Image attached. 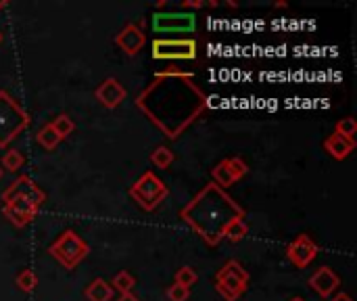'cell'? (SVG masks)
<instances>
[{
	"label": "cell",
	"instance_id": "cell-33",
	"mask_svg": "<svg viewBox=\"0 0 357 301\" xmlns=\"http://www.w3.org/2000/svg\"><path fill=\"white\" fill-rule=\"evenodd\" d=\"M9 7V0H5V3H0V9H7Z\"/></svg>",
	"mask_w": 357,
	"mask_h": 301
},
{
	"label": "cell",
	"instance_id": "cell-16",
	"mask_svg": "<svg viewBox=\"0 0 357 301\" xmlns=\"http://www.w3.org/2000/svg\"><path fill=\"white\" fill-rule=\"evenodd\" d=\"M113 289H111V285L105 280V278H94L88 287H86V291H84V297L88 299V301H111L113 299Z\"/></svg>",
	"mask_w": 357,
	"mask_h": 301
},
{
	"label": "cell",
	"instance_id": "cell-6",
	"mask_svg": "<svg viewBox=\"0 0 357 301\" xmlns=\"http://www.w3.org/2000/svg\"><path fill=\"white\" fill-rule=\"evenodd\" d=\"M170 194L168 186L163 184L161 178H157L155 172H144L132 186H130V197L144 212L157 210V205Z\"/></svg>",
	"mask_w": 357,
	"mask_h": 301
},
{
	"label": "cell",
	"instance_id": "cell-5",
	"mask_svg": "<svg viewBox=\"0 0 357 301\" xmlns=\"http://www.w3.org/2000/svg\"><path fill=\"white\" fill-rule=\"evenodd\" d=\"M249 272L244 270V266L236 260L226 262L218 272H216V291L220 293V297H224V301H236L240 299L246 289H249Z\"/></svg>",
	"mask_w": 357,
	"mask_h": 301
},
{
	"label": "cell",
	"instance_id": "cell-12",
	"mask_svg": "<svg viewBox=\"0 0 357 301\" xmlns=\"http://www.w3.org/2000/svg\"><path fill=\"white\" fill-rule=\"evenodd\" d=\"M94 96H96V100L103 107L115 109V107H119L124 100H126L128 92H126L124 84L117 78H107V80L100 82V86L94 90Z\"/></svg>",
	"mask_w": 357,
	"mask_h": 301
},
{
	"label": "cell",
	"instance_id": "cell-29",
	"mask_svg": "<svg viewBox=\"0 0 357 301\" xmlns=\"http://www.w3.org/2000/svg\"><path fill=\"white\" fill-rule=\"evenodd\" d=\"M218 7V3H198V0H184V3H182V9L188 13L190 9H203V7Z\"/></svg>",
	"mask_w": 357,
	"mask_h": 301
},
{
	"label": "cell",
	"instance_id": "cell-18",
	"mask_svg": "<svg viewBox=\"0 0 357 301\" xmlns=\"http://www.w3.org/2000/svg\"><path fill=\"white\" fill-rule=\"evenodd\" d=\"M174 159H176V155H174V150L170 146H157L150 153V164L155 168H159V170H170Z\"/></svg>",
	"mask_w": 357,
	"mask_h": 301
},
{
	"label": "cell",
	"instance_id": "cell-34",
	"mask_svg": "<svg viewBox=\"0 0 357 301\" xmlns=\"http://www.w3.org/2000/svg\"><path fill=\"white\" fill-rule=\"evenodd\" d=\"M3 172H5V170H3V168H0V178H3Z\"/></svg>",
	"mask_w": 357,
	"mask_h": 301
},
{
	"label": "cell",
	"instance_id": "cell-32",
	"mask_svg": "<svg viewBox=\"0 0 357 301\" xmlns=\"http://www.w3.org/2000/svg\"><path fill=\"white\" fill-rule=\"evenodd\" d=\"M288 301H308V299H305V297H301V295H297V297H290Z\"/></svg>",
	"mask_w": 357,
	"mask_h": 301
},
{
	"label": "cell",
	"instance_id": "cell-15",
	"mask_svg": "<svg viewBox=\"0 0 357 301\" xmlns=\"http://www.w3.org/2000/svg\"><path fill=\"white\" fill-rule=\"evenodd\" d=\"M324 148L328 150V155L334 157L336 161H343L347 159L351 153H353V148H355V140H349V138H343L338 134H330L326 140H324Z\"/></svg>",
	"mask_w": 357,
	"mask_h": 301
},
{
	"label": "cell",
	"instance_id": "cell-2",
	"mask_svg": "<svg viewBox=\"0 0 357 301\" xmlns=\"http://www.w3.org/2000/svg\"><path fill=\"white\" fill-rule=\"evenodd\" d=\"M180 218L209 247H216L224 238V228L232 220H244L246 214L224 188L209 182L180 210Z\"/></svg>",
	"mask_w": 357,
	"mask_h": 301
},
{
	"label": "cell",
	"instance_id": "cell-21",
	"mask_svg": "<svg viewBox=\"0 0 357 301\" xmlns=\"http://www.w3.org/2000/svg\"><path fill=\"white\" fill-rule=\"evenodd\" d=\"M109 285L113 291H119V295H124V293H132V289L136 287V278L128 270H122L113 276V280Z\"/></svg>",
	"mask_w": 357,
	"mask_h": 301
},
{
	"label": "cell",
	"instance_id": "cell-19",
	"mask_svg": "<svg viewBox=\"0 0 357 301\" xmlns=\"http://www.w3.org/2000/svg\"><path fill=\"white\" fill-rule=\"evenodd\" d=\"M25 164V157L19 148H9L7 153L0 159V168L7 170V172H19Z\"/></svg>",
	"mask_w": 357,
	"mask_h": 301
},
{
	"label": "cell",
	"instance_id": "cell-17",
	"mask_svg": "<svg viewBox=\"0 0 357 301\" xmlns=\"http://www.w3.org/2000/svg\"><path fill=\"white\" fill-rule=\"evenodd\" d=\"M36 140H38V144H40L44 150H55V148L61 144V138L57 136V132L53 130V126H50V124H44V126L38 130Z\"/></svg>",
	"mask_w": 357,
	"mask_h": 301
},
{
	"label": "cell",
	"instance_id": "cell-8",
	"mask_svg": "<svg viewBox=\"0 0 357 301\" xmlns=\"http://www.w3.org/2000/svg\"><path fill=\"white\" fill-rule=\"evenodd\" d=\"M152 32L157 34H192L196 30V15L190 11L182 13H155L150 17Z\"/></svg>",
	"mask_w": 357,
	"mask_h": 301
},
{
	"label": "cell",
	"instance_id": "cell-4",
	"mask_svg": "<svg viewBox=\"0 0 357 301\" xmlns=\"http://www.w3.org/2000/svg\"><path fill=\"white\" fill-rule=\"evenodd\" d=\"M48 254L65 270H73L88 258L90 247L76 230H63L59 234V238L48 247Z\"/></svg>",
	"mask_w": 357,
	"mask_h": 301
},
{
	"label": "cell",
	"instance_id": "cell-7",
	"mask_svg": "<svg viewBox=\"0 0 357 301\" xmlns=\"http://www.w3.org/2000/svg\"><path fill=\"white\" fill-rule=\"evenodd\" d=\"M150 48L152 59L157 61H192L198 55L194 38H155Z\"/></svg>",
	"mask_w": 357,
	"mask_h": 301
},
{
	"label": "cell",
	"instance_id": "cell-24",
	"mask_svg": "<svg viewBox=\"0 0 357 301\" xmlns=\"http://www.w3.org/2000/svg\"><path fill=\"white\" fill-rule=\"evenodd\" d=\"M17 287H19V291H23V293H34V289H36V285H38V276H36V272L32 270V268H25V270H21L19 274H17Z\"/></svg>",
	"mask_w": 357,
	"mask_h": 301
},
{
	"label": "cell",
	"instance_id": "cell-28",
	"mask_svg": "<svg viewBox=\"0 0 357 301\" xmlns=\"http://www.w3.org/2000/svg\"><path fill=\"white\" fill-rule=\"evenodd\" d=\"M188 297H190V289H186V287H182V285H170V289H168V299L170 301H188Z\"/></svg>",
	"mask_w": 357,
	"mask_h": 301
},
{
	"label": "cell",
	"instance_id": "cell-20",
	"mask_svg": "<svg viewBox=\"0 0 357 301\" xmlns=\"http://www.w3.org/2000/svg\"><path fill=\"white\" fill-rule=\"evenodd\" d=\"M50 126H53V130L57 132V136L61 138V140H65V138H69L73 132H76V122L67 115V113H61V115H57L53 122H50Z\"/></svg>",
	"mask_w": 357,
	"mask_h": 301
},
{
	"label": "cell",
	"instance_id": "cell-23",
	"mask_svg": "<svg viewBox=\"0 0 357 301\" xmlns=\"http://www.w3.org/2000/svg\"><path fill=\"white\" fill-rule=\"evenodd\" d=\"M211 178H214V184H218L220 188H230L232 184H234V178L230 176V172H228V166H226V159L224 161H220L214 170H211Z\"/></svg>",
	"mask_w": 357,
	"mask_h": 301
},
{
	"label": "cell",
	"instance_id": "cell-9",
	"mask_svg": "<svg viewBox=\"0 0 357 301\" xmlns=\"http://www.w3.org/2000/svg\"><path fill=\"white\" fill-rule=\"evenodd\" d=\"M318 251H320V247H318V243L312 236L297 234L292 238V243L288 245V249H286V258H288V262L295 268L303 270V268H308L316 260Z\"/></svg>",
	"mask_w": 357,
	"mask_h": 301
},
{
	"label": "cell",
	"instance_id": "cell-27",
	"mask_svg": "<svg viewBox=\"0 0 357 301\" xmlns=\"http://www.w3.org/2000/svg\"><path fill=\"white\" fill-rule=\"evenodd\" d=\"M198 282V274L190 268V266H182L178 272H176V285H182L186 289H190L192 285Z\"/></svg>",
	"mask_w": 357,
	"mask_h": 301
},
{
	"label": "cell",
	"instance_id": "cell-22",
	"mask_svg": "<svg viewBox=\"0 0 357 301\" xmlns=\"http://www.w3.org/2000/svg\"><path fill=\"white\" fill-rule=\"evenodd\" d=\"M246 234H249V226H246L244 220H232V222L224 228V238H228V241H232V243L242 241Z\"/></svg>",
	"mask_w": 357,
	"mask_h": 301
},
{
	"label": "cell",
	"instance_id": "cell-10",
	"mask_svg": "<svg viewBox=\"0 0 357 301\" xmlns=\"http://www.w3.org/2000/svg\"><path fill=\"white\" fill-rule=\"evenodd\" d=\"M38 212H40V205L34 203V201H27V199H9V201H3V214L17 228H23V226L32 224L36 220Z\"/></svg>",
	"mask_w": 357,
	"mask_h": 301
},
{
	"label": "cell",
	"instance_id": "cell-25",
	"mask_svg": "<svg viewBox=\"0 0 357 301\" xmlns=\"http://www.w3.org/2000/svg\"><path fill=\"white\" fill-rule=\"evenodd\" d=\"M334 134L343 136V138H349V140H355V134H357V122L353 118H343L336 122L334 126Z\"/></svg>",
	"mask_w": 357,
	"mask_h": 301
},
{
	"label": "cell",
	"instance_id": "cell-35",
	"mask_svg": "<svg viewBox=\"0 0 357 301\" xmlns=\"http://www.w3.org/2000/svg\"><path fill=\"white\" fill-rule=\"evenodd\" d=\"M0 42H3V34H0Z\"/></svg>",
	"mask_w": 357,
	"mask_h": 301
},
{
	"label": "cell",
	"instance_id": "cell-13",
	"mask_svg": "<svg viewBox=\"0 0 357 301\" xmlns=\"http://www.w3.org/2000/svg\"><path fill=\"white\" fill-rule=\"evenodd\" d=\"M115 44L124 50L128 57H136L140 50H142V46L146 44V34L136 23H128L115 36Z\"/></svg>",
	"mask_w": 357,
	"mask_h": 301
},
{
	"label": "cell",
	"instance_id": "cell-3",
	"mask_svg": "<svg viewBox=\"0 0 357 301\" xmlns=\"http://www.w3.org/2000/svg\"><path fill=\"white\" fill-rule=\"evenodd\" d=\"M32 124L30 113L19 105V100L0 90V148H7L19 134H23Z\"/></svg>",
	"mask_w": 357,
	"mask_h": 301
},
{
	"label": "cell",
	"instance_id": "cell-31",
	"mask_svg": "<svg viewBox=\"0 0 357 301\" xmlns=\"http://www.w3.org/2000/svg\"><path fill=\"white\" fill-rule=\"evenodd\" d=\"M330 301H353V299H351V295H347V293H338V295H336L334 299H330Z\"/></svg>",
	"mask_w": 357,
	"mask_h": 301
},
{
	"label": "cell",
	"instance_id": "cell-14",
	"mask_svg": "<svg viewBox=\"0 0 357 301\" xmlns=\"http://www.w3.org/2000/svg\"><path fill=\"white\" fill-rule=\"evenodd\" d=\"M338 285H341V278L336 276V272H334L330 266H322V268H318V270L310 276V287H312L322 299L332 297V293L338 289Z\"/></svg>",
	"mask_w": 357,
	"mask_h": 301
},
{
	"label": "cell",
	"instance_id": "cell-11",
	"mask_svg": "<svg viewBox=\"0 0 357 301\" xmlns=\"http://www.w3.org/2000/svg\"><path fill=\"white\" fill-rule=\"evenodd\" d=\"M9 199H27L42 208L46 201V192L27 174H23V176H17V180L3 192V201H9Z\"/></svg>",
	"mask_w": 357,
	"mask_h": 301
},
{
	"label": "cell",
	"instance_id": "cell-30",
	"mask_svg": "<svg viewBox=\"0 0 357 301\" xmlns=\"http://www.w3.org/2000/svg\"><path fill=\"white\" fill-rule=\"evenodd\" d=\"M117 301H140L134 293H124V295H119V299Z\"/></svg>",
	"mask_w": 357,
	"mask_h": 301
},
{
	"label": "cell",
	"instance_id": "cell-1",
	"mask_svg": "<svg viewBox=\"0 0 357 301\" xmlns=\"http://www.w3.org/2000/svg\"><path fill=\"white\" fill-rule=\"evenodd\" d=\"M136 107L161 134L176 140L207 109V94L192 74L161 71L136 96Z\"/></svg>",
	"mask_w": 357,
	"mask_h": 301
},
{
	"label": "cell",
	"instance_id": "cell-26",
	"mask_svg": "<svg viewBox=\"0 0 357 301\" xmlns=\"http://www.w3.org/2000/svg\"><path fill=\"white\" fill-rule=\"evenodd\" d=\"M226 166H228V172H230V176L234 178V182L240 180V178H244V176L249 174V166H246V161L240 159V157H228V159H226Z\"/></svg>",
	"mask_w": 357,
	"mask_h": 301
}]
</instances>
